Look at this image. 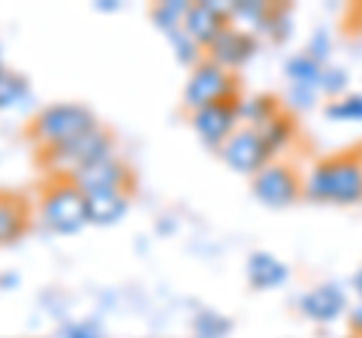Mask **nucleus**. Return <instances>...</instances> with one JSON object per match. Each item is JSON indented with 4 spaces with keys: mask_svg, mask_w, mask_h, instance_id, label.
<instances>
[{
    "mask_svg": "<svg viewBox=\"0 0 362 338\" xmlns=\"http://www.w3.org/2000/svg\"><path fill=\"white\" fill-rule=\"evenodd\" d=\"M233 332L230 317H223L218 311H197L194 317V338H226Z\"/></svg>",
    "mask_w": 362,
    "mask_h": 338,
    "instance_id": "5701e85b",
    "label": "nucleus"
},
{
    "mask_svg": "<svg viewBox=\"0 0 362 338\" xmlns=\"http://www.w3.org/2000/svg\"><path fill=\"white\" fill-rule=\"evenodd\" d=\"M230 97H242V85L230 70H223L221 64L214 61H202L199 66L190 70V78L185 85V94H181V103L194 115V112L206 109L211 103H221V100Z\"/></svg>",
    "mask_w": 362,
    "mask_h": 338,
    "instance_id": "39448f33",
    "label": "nucleus"
},
{
    "mask_svg": "<svg viewBox=\"0 0 362 338\" xmlns=\"http://www.w3.org/2000/svg\"><path fill=\"white\" fill-rule=\"evenodd\" d=\"M40 223L58 235L88 227V199L70 175H45L40 185Z\"/></svg>",
    "mask_w": 362,
    "mask_h": 338,
    "instance_id": "7ed1b4c3",
    "label": "nucleus"
},
{
    "mask_svg": "<svg viewBox=\"0 0 362 338\" xmlns=\"http://www.w3.org/2000/svg\"><path fill=\"white\" fill-rule=\"evenodd\" d=\"M130 190H94L85 194L88 199V223L94 227H112L118 223L130 209Z\"/></svg>",
    "mask_w": 362,
    "mask_h": 338,
    "instance_id": "4468645a",
    "label": "nucleus"
},
{
    "mask_svg": "<svg viewBox=\"0 0 362 338\" xmlns=\"http://www.w3.org/2000/svg\"><path fill=\"white\" fill-rule=\"evenodd\" d=\"M28 94H30L28 76L13 73V70H6L4 76H0V109H13V106H18L21 100H28Z\"/></svg>",
    "mask_w": 362,
    "mask_h": 338,
    "instance_id": "4be33fe9",
    "label": "nucleus"
},
{
    "mask_svg": "<svg viewBox=\"0 0 362 338\" xmlns=\"http://www.w3.org/2000/svg\"><path fill=\"white\" fill-rule=\"evenodd\" d=\"M287 278H290V269H287V263H281L275 254L254 251L251 257H247V284H251L254 290L281 287Z\"/></svg>",
    "mask_w": 362,
    "mask_h": 338,
    "instance_id": "2eb2a0df",
    "label": "nucleus"
},
{
    "mask_svg": "<svg viewBox=\"0 0 362 338\" xmlns=\"http://www.w3.org/2000/svg\"><path fill=\"white\" fill-rule=\"evenodd\" d=\"M251 194L266 209H290L302 199V178L290 163L272 161L251 178Z\"/></svg>",
    "mask_w": 362,
    "mask_h": 338,
    "instance_id": "423d86ee",
    "label": "nucleus"
},
{
    "mask_svg": "<svg viewBox=\"0 0 362 338\" xmlns=\"http://www.w3.org/2000/svg\"><path fill=\"white\" fill-rule=\"evenodd\" d=\"M218 154H221V161L233 169V173L251 175V178L263 166H269L272 161H275L272 151L266 148V142H263V136H259L257 127H239L230 139H226V145Z\"/></svg>",
    "mask_w": 362,
    "mask_h": 338,
    "instance_id": "6e6552de",
    "label": "nucleus"
},
{
    "mask_svg": "<svg viewBox=\"0 0 362 338\" xmlns=\"http://www.w3.org/2000/svg\"><path fill=\"white\" fill-rule=\"evenodd\" d=\"M290 33H293V13H290V6H272V16L266 21V28H263V37H269L272 42H287L290 40Z\"/></svg>",
    "mask_w": 362,
    "mask_h": 338,
    "instance_id": "393cba45",
    "label": "nucleus"
},
{
    "mask_svg": "<svg viewBox=\"0 0 362 338\" xmlns=\"http://www.w3.org/2000/svg\"><path fill=\"white\" fill-rule=\"evenodd\" d=\"M302 197L329 206H359L362 202V166L356 151L332 154L317 161L302 182Z\"/></svg>",
    "mask_w": 362,
    "mask_h": 338,
    "instance_id": "f257e3e1",
    "label": "nucleus"
},
{
    "mask_svg": "<svg viewBox=\"0 0 362 338\" xmlns=\"http://www.w3.org/2000/svg\"><path fill=\"white\" fill-rule=\"evenodd\" d=\"M97 124V115L85 103H49L28 121L25 139L33 145V151H45L73 142L76 136L94 130Z\"/></svg>",
    "mask_w": 362,
    "mask_h": 338,
    "instance_id": "f03ea898",
    "label": "nucleus"
},
{
    "mask_svg": "<svg viewBox=\"0 0 362 338\" xmlns=\"http://www.w3.org/2000/svg\"><path fill=\"white\" fill-rule=\"evenodd\" d=\"M347 82H350V76L344 66H335V64H326L323 66V73H320V85H317V91L326 94V97H344L347 94Z\"/></svg>",
    "mask_w": 362,
    "mask_h": 338,
    "instance_id": "a878e982",
    "label": "nucleus"
},
{
    "mask_svg": "<svg viewBox=\"0 0 362 338\" xmlns=\"http://www.w3.org/2000/svg\"><path fill=\"white\" fill-rule=\"evenodd\" d=\"M6 73V66H4V61H0V76H4Z\"/></svg>",
    "mask_w": 362,
    "mask_h": 338,
    "instance_id": "72a5a7b5",
    "label": "nucleus"
},
{
    "mask_svg": "<svg viewBox=\"0 0 362 338\" xmlns=\"http://www.w3.org/2000/svg\"><path fill=\"white\" fill-rule=\"evenodd\" d=\"M311 54L314 61H320L326 66V61H329V52H332V40H329V33H326L323 28H317L311 33V40H308V49H305Z\"/></svg>",
    "mask_w": 362,
    "mask_h": 338,
    "instance_id": "c85d7f7f",
    "label": "nucleus"
},
{
    "mask_svg": "<svg viewBox=\"0 0 362 338\" xmlns=\"http://www.w3.org/2000/svg\"><path fill=\"white\" fill-rule=\"evenodd\" d=\"M230 25H233L230 21V4H221V0H199V4H190V13L185 18V30L206 52Z\"/></svg>",
    "mask_w": 362,
    "mask_h": 338,
    "instance_id": "9d476101",
    "label": "nucleus"
},
{
    "mask_svg": "<svg viewBox=\"0 0 362 338\" xmlns=\"http://www.w3.org/2000/svg\"><path fill=\"white\" fill-rule=\"evenodd\" d=\"M284 109L275 94H254V97H242L239 103V118L245 121V127H263L278 112Z\"/></svg>",
    "mask_w": 362,
    "mask_h": 338,
    "instance_id": "f3484780",
    "label": "nucleus"
},
{
    "mask_svg": "<svg viewBox=\"0 0 362 338\" xmlns=\"http://www.w3.org/2000/svg\"><path fill=\"white\" fill-rule=\"evenodd\" d=\"M350 284H354V290H356V296L362 299V266L356 269V275H354V281H350Z\"/></svg>",
    "mask_w": 362,
    "mask_h": 338,
    "instance_id": "473e14b6",
    "label": "nucleus"
},
{
    "mask_svg": "<svg viewBox=\"0 0 362 338\" xmlns=\"http://www.w3.org/2000/svg\"><path fill=\"white\" fill-rule=\"evenodd\" d=\"M61 338H106V332L97 320H73L64 326Z\"/></svg>",
    "mask_w": 362,
    "mask_h": 338,
    "instance_id": "cd10ccee",
    "label": "nucleus"
},
{
    "mask_svg": "<svg viewBox=\"0 0 362 338\" xmlns=\"http://www.w3.org/2000/svg\"><path fill=\"white\" fill-rule=\"evenodd\" d=\"M30 221V199L18 190H0V245H16L18 239H25Z\"/></svg>",
    "mask_w": 362,
    "mask_h": 338,
    "instance_id": "ddd939ff",
    "label": "nucleus"
},
{
    "mask_svg": "<svg viewBox=\"0 0 362 338\" xmlns=\"http://www.w3.org/2000/svg\"><path fill=\"white\" fill-rule=\"evenodd\" d=\"M326 118L332 121H362V94L350 91L338 100H329L326 103Z\"/></svg>",
    "mask_w": 362,
    "mask_h": 338,
    "instance_id": "b1692460",
    "label": "nucleus"
},
{
    "mask_svg": "<svg viewBox=\"0 0 362 338\" xmlns=\"http://www.w3.org/2000/svg\"><path fill=\"white\" fill-rule=\"evenodd\" d=\"M239 103L242 97H230V100H221V103H211L206 109H199L190 115V127L199 136V142L206 145L209 151H221L226 139L239 130Z\"/></svg>",
    "mask_w": 362,
    "mask_h": 338,
    "instance_id": "0eeeda50",
    "label": "nucleus"
},
{
    "mask_svg": "<svg viewBox=\"0 0 362 338\" xmlns=\"http://www.w3.org/2000/svg\"><path fill=\"white\" fill-rule=\"evenodd\" d=\"M73 182L82 187V194H94V190H136V173L124 157H106L88 169H78L70 175Z\"/></svg>",
    "mask_w": 362,
    "mask_h": 338,
    "instance_id": "1a4fd4ad",
    "label": "nucleus"
},
{
    "mask_svg": "<svg viewBox=\"0 0 362 338\" xmlns=\"http://www.w3.org/2000/svg\"><path fill=\"white\" fill-rule=\"evenodd\" d=\"M317 97L320 91H314V88H302V85H290L287 88V106L293 112H308L317 106Z\"/></svg>",
    "mask_w": 362,
    "mask_h": 338,
    "instance_id": "bb28decb",
    "label": "nucleus"
},
{
    "mask_svg": "<svg viewBox=\"0 0 362 338\" xmlns=\"http://www.w3.org/2000/svg\"><path fill=\"white\" fill-rule=\"evenodd\" d=\"M166 40H169V46H173L178 64H185V66H190V70H194V66H199L202 61H206V49H202L185 28L175 30V33H169Z\"/></svg>",
    "mask_w": 362,
    "mask_h": 338,
    "instance_id": "412c9836",
    "label": "nucleus"
},
{
    "mask_svg": "<svg viewBox=\"0 0 362 338\" xmlns=\"http://www.w3.org/2000/svg\"><path fill=\"white\" fill-rule=\"evenodd\" d=\"M320 73H323V64L314 61L308 52H299L284 64V76L290 85H302V88H314L320 85Z\"/></svg>",
    "mask_w": 362,
    "mask_h": 338,
    "instance_id": "aec40b11",
    "label": "nucleus"
},
{
    "mask_svg": "<svg viewBox=\"0 0 362 338\" xmlns=\"http://www.w3.org/2000/svg\"><path fill=\"white\" fill-rule=\"evenodd\" d=\"M97 9H100V13H106V9H109V13H115L118 4H115V0H97Z\"/></svg>",
    "mask_w": 362,
    "mask_h": 338,
    "instance_id": "2f4dec72",
    "label": "nucleus"
},
{
    "mask_svg": "<svg viewBox=\"0 0 362 338\" xmlns=\"http://www.w3.org/2000/svg\"><path fill=\"white\" fill-rule=\"evenodd\" d=\"M190 13V4L187 0H163V4H157L148 9V16L154 21V28L163 33V37H169V33H175L185 28V18Z\"/></svg>",
    "mask_w": 362,
    "mask_h": 338,
    "instance_id": "6ab92c4d",
    "label": "nucleus"
},
{
    "mask_svg": "<svg viewBox=\"0 0 362 338\" xmlns=\"http://www.w3.org/2000/svg\"><path fill=\"white\" fill-rule=\"evenodd\" d=\"M257 130H259V136H263L266 148L272 151V157H275L293 142V136H296V118H293L290 112L281 109L269 124H263V127H257Z\"/></svg>",
    "mask_w": 362,
    "mask_h": 338,
    "instance_id": "a211bd4d",
    "label": "nucleus"
},
{
    "mask_svg": "<svg viewBox=\"0 0 362 338\" xmlns=\"http://www.w3.org/2000/svg\"><path fill=\"white\" fill-rule=\"evenodd\" d=\"M347 323H350V332H354L356 338H362V302H359V305H356L354 311H350Z\"/></svg>",
    "mask_w": 362,
    "mask_h": 338,
    "instance_id": "c756f323",
    "label": "nucleus"
},
{
    "mask_svg": "<svg viewBox=\"0 0 362 338\" xmlns=\"http://www.w3.org/2000/svg\"><path fill=\"white\" fill-rule=\"evenodd\" d=\"M272 16V4H263V0H235L230 4V21L235 28L242 25V30L247 33H263L266 21Z\"/></svg>",
    "mask_w": 362,
    "mask_h": 338,
    "instance_id": "dca6fc26",
    "label": "nucleus"
},
{
    "mask_svg": "<svg viewBox=\"0 0 362 338\" xmlns=\"http://www.w3.org/2000/svg\"><path fill=\"white\" fill-rule=\"evenodd\" d=\"M13 287H18V275H13V272L0 275V290H13Z\"/></svg>",
    "mask_w": 362,
    "mask_h": 338,
    "instance_id": "7c9ffc66",
    "label": "nucleus"
},
{
    "mask_svg": "<svg viewBox=\"0 0 362 338\" xmlns=\"http://www.w3.org/2000/svg\"><path fill=\"white\" fill-rule=\"evenodd\" d=\"M356 157H359V166H362V148H359V151H356Z\"/></svg>",
    "mask_w": 362,
    "mask_h": 338,
    "instance_id": "f704fd0d",
    "label": "nucleus"
},
{
    "mask_svg": "<svg viewBox=\"0 0 362 338\" xmlns=\"http://www.w3.org/2000/svg\"><path fill=\"white\" fill-rule=\"evenodd\" d=\"M296 305L314 323H332L347 311V293L335 281H323V284L311 287L308 293H302Z\"/></svg>",
    "mask_w": 362,
    "mask_h": 338,
    "instance_id": "f8f14e48",
    "label": "nucleus"
},
{
    "mask_svg": "<svg viewBox=\"0 0 362 338\" xmlns=\"http://www.w3.org/2000/svg\"><path fill=\"white\" fill-rule=\"evenodd\" d=\"M115 154H118V136H115V130L103 127V124H97L94 130L76 136L73 142L58 145V148L33 151L37 163L45 169V175H73L78 169H88Z\"/></svg>",
    "mask_w": 362,
    "mask_h": 338,
    "instance_id": "20e7f679",
    "label": "nucleus"
},
{
    "mask_svg": "<svg viewBox=\"0 0 362 338\" xmlns=\"http://www.w3.org/2000/svg\"><path fill=\"white\" fill-rule=\"evenodd\" d=\"M257 49H259V42H257V37L254 33H247V30H242V28H235V25H230L218 40L209 46V52H206V58L209 61H214V64H221L223 70H239V66H245L247 61L257 54Z\"/></svg>",
    "mask_w": 362,
    "mask_h": 338,
    "instance_id": "9b49d317",
    "label": "nucleus"
}]
</instances>
